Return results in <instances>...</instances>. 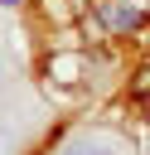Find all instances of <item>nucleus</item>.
Wrapping results in <instances>:
<instances>
[{"instance_id": "nucleus-5", "label": "nucleus", "mask_w": 150, "mask_h": 155, "mask_svg": "<svg viewBox=\"0 0 150 155\" xmlns=\"http://www.w3.org/2000/svg\"><path fill=\"white\" fill-rule=\"evenodd\" d=\"M140 116H145V126H150V92L140 97Z\"/></svg>"}, {"instance_id": "nucleus-4", "label": "nucleus", "mask_w": 150, "mask_h": 155, "mask_svg": "<svg viewBox=\"0 0 150 155\" xmlns=\"http://www.w3.org/2000/svg\"><path fill=\"white\" fill-rule=\"evenodd\" d=\"M10 87H15V78H10V58H5V53H0V97H5V92H10Z\"/></svg>"}, {"instance_id": "nucleus-2", "label": "nucleus", "mask_w": 150, "mask_h": 155, "mask_svg": "<svg viewBox=\"0 0 150 155\" xmlns=\"http://www.w3.org/2000/svg\"><path fill=\"white\" fill-rule=\"evenodd\" d=\"M39 126V107L29 97H15V87L0 97V155H19Z\"/></svg>"}, {"instance_id": "nucleus-6", "label": "nucleus", "mask_w": 150, "mask_h": 155, "mask_svg": "<svg viewBox=\"0 0 150 155\" xmlns=\"http://www.w3.org/2000/svg\"><path fill=\"white\" fill-rule=\"evenodd\" d=\"M0 5H19V0H0Z\"/></svg>"}, {"instance_id": "nucleus-3", "label": "nucleus", "mask_w": 150, "mask_h": 155, "mask_svg": "<svg viewBox=\"0 0 150 155\" xmlns=\"http://www.w3.org/2000/svg\"><path fill=\"white\" fill-rule=\"evenodd\" d=\"M97 15H102V24L111 29V34H131L145 15H140V5H131V0H102L97 5Z\"/></svg>"}, {"instance_id": "nucleus-1", "label": "nucleus", "mask_w": 150, "mask_h": 155, "mask_svg": "<svg viewBox=\"0 0 150 155\" xmlns=\"http://www.w3.org/2000/svg\"><path fill=\"white\" fill-rule=\"evenodd\" d=\"M44 155H140V150H135V140H131L121 126H111V121H77V126H68L63 136H53V145H48Z\"/></svg>"}]
</instances>
